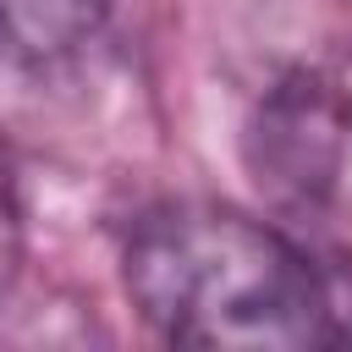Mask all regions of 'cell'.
<instances>
[{"mask_svg":"<svg viewBox=\"0 0 352 352\" xmlns=\"http://www.w3.org/2000/svg\"><path fill=\"white\" fill-rule=\"evenodd\" d=\"M121 286L143 324L204 352H308L336 341L319 264L270 220L226 204L143 209L121 248Z\"/></svg>","mask_w":352,"mask_h":352,"instance_id":"6da1fadb","label":"cell"},{"mask_svg":"<svg viewBox=\"0 0 352 352\" xmlns=\"http://www.w3.org/2000/svg\"><path fill=\"white\" fill-rule=\"evenodd\" d=\"M253 170L286 198H330L352 143V99L324 77L280 82L253 121Z\"/></svg>","mask_w":352,"mask_h":352,"instance_id":"7a4b0ae2","label":"cell"},{"mask_svg":"<svg viewBox=\"0 0 352 352\" xmlns=\"http://www.w3.org/2000/svg\"><path fill=\"white\" fill-rule=\"evenodd\" d=\"M110 0H0V60L50 66L77 55L104 28Z\"/></svg>","mask_w":352,"mask_h":352,"instance_id":"3957f363","label":"cell"},{"mask_svg":"<svg viewBox=\"0 0 352 352\" xmlns=\"http://www.w3.org/2000/svg\"><path fill=\"white\" fill-rule=\"evenodd\" d=\"M16 270H22V198H16V176H11V160L0 148V308L16 286Z\"/></svg>","mask_w":352,"mask_h":352,"instance_id":"277c9868","label":"cell"}]
</instances>
